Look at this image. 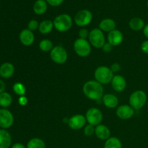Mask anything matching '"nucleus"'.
<instances>
[{
	"label": "nucleus",
	"instance_id": "1",
	"mask_svg": "<svg viewBox=\"0 0 148 148\" xmlns=\"http://www.w3.org/2000/svg\"><path fill=\"white\" fill-rule=\"evenodd\" d=\"M103 87L96 80H89L85 82L82 91L85 96L92 101H99L103 96Z\"/></svg>",
	"mask_w": 148,
	"mask_h": 148
},
{
	"label": "nucleus",
	"instance_id": "2",
	"mask_svg": "<svg viewBox=\"0 0 148 148\" xmlns=\"http://www.w3.org/2000/svg\"><path fill=\"white\" fill-rule=\"evenodd\" d=\"M114 76V72L111 71V68L106 66H98L94 73L95 80L101 85H107L111 82Z\"/></svg>",
	"mask_w": 148,
	"mask_h": 148
},
{
	"label": "nucleus",
	"instance_id": "3",
	"mask_svg": "<svg viewBox=\"0 0 148 148\" xmlns=\"http://www.w3.org/2000/svg\"><path fill=\"white\" fill-rule=\"evenodd\" d=\"M147 96L145 92L141 90H138L131 94L130 97V106L134 110H140L144 107L147 103Z\"/></svg>",
	"mask_w": 148,
	"mask_h": 148
},
{
	"label": "nucleus",
	"instance_id": "4",
	"mask_svg": "<svg viewBox=\"0 0 148 148\" xmlns=\"http://www.w3.org/2000/svg\"><path fill=\"white\" fill-rule=\"evenodd\" d=\"M54 28L59 32H66L72 25V19L67 14H61L55 17L53 21Z\"/></svg>",
	"mask_w": 148,
	"mask_h": 148
},
{
	"label": "nucleus",
	"instance_id": "5",
	"mask_svg": "<svg viewBox=\"0 0 148 148\" xmlns=\"http://www.w3.org/2000/svg\"><path fill=\"white\" fill-rule=\"evenodd\" d=\"M89 42L96 49H102L106 43L105 36L100 28H94L89 33Z\"/></svg>",
	"mask_w": 148,
	"mask_h": 148
},
{
	"label": "nucleus",
	"instance_id": "6",
	"mask_svg": "<svg viewBox=\"0 0 148 148\" xmlns=\"http://www.w3.org/2000/svg\"><path fill=\"white\" fill-rule=\"evenodd\" d=\"M74 50L80 57H86L91 52V45L86 39L79 38L74 43Z\"/></svg>",
	"mask_w": 148,
	"mask_h": 148
},
{
	"label": "nucleus",
	"instance_id": "7",
	"mask_svg": "<svg viewBox=\"0 0 148 148\" xmlns=\"http://www.w3.org/2000/svg\"><path fill=\"white\" fill-rule=\"evenodd\" d=\"M50 57L54 63L62 64L65 63L68 59L67 51L61 46H55L50 51Z\"/></svg>",
	"mask_w": 148,
	"mask_h": 148
},
{
	"label": "nucleus",
	"instance_id": "8",
	"mask_svg": "<svg viewBox=\"0 0 148 148\" xmlns=\"http://www.w3.org/2000/svg\"><path fill=\"white\" fill-rule=\"evenodd\" d=\"M85 118H86L88 124H91L94 127H96V126L101 124L103 118V116L101 110L93 107V108H89L87 111Z\"/></svg>",
	"mask_w": 148,
	"mask_h": 148
},
{
	"label": "nucleus",
	"instance_id": "9",
	"mask_svg": "<svg viewBox=\"0 0 148 148\" xmlns=\"http://www.w3.org/2000/svg\"><path fill=\"white\" fill-rule=\"evenodd\" d=\"M92 14L90 10H82L75 16V23L79 27H85L92 22Z\"/></svg>",
	"mask_w": 148,
	"mask_h": 148
},
{
	"label": "nucleus",
	"instance_id": "10",
	"mask_svg": "<svg viewBox=\"0 0 148 148\" xmlns=\"http://www.w3.org/2000/svg\"><path fill=\"white\" fill-rule=\"evenodd\" d=\"M14 123V116L11 111L6 108L0 109V127L3 130L9 129Z\"/></svg>",
	"mask_w": 148,
	"mask_h": 148
},
{
	"label": "nucleus",
	"instance_id": "11",
	"mask_svg": "<svg viewBox=\"0 0 148 148\" xmlns=\"http://www.w3.org/2000/svg\"><path fill=\"white\" fill-rule=\"evenodd\" d=\"M86 121L85 116L82 114H76L69 119L68 125L72 130H79L85 127Z\"/></svg>",
	"mask_w": 148,
	"mask_h": 148
},
{
	"label": "nucleus",
	"instance_id": "12",
	"mask_svg": "<svg viewBox=\"0 0 148 148\" xmlns=\"http://www.w3.org/2000/svg\"><path fill=\"white\" fill-rule=\"evenodd\" d=\"M116 115L122 120L130 119L134 116V110L128 105H121L116 109Z\"/></svg>",
	"mask_w": 148,
	"mask_h": 148
},
{
	"label": "nucleus",
	"instance_id": "13",
	"mask_svg": "<svg viewBox=\"0 0 148 148\" xmlns=\"http://www.w3.org/2000/svg\"><path fill=\"white\" fill-rule=\"evenodd\" d=\"M19 38L22 44L25 46H30L34 42L35 36L33 31L29 29H24L20 32Z\"/></svg>",
	"mask_w": 148,
	"mask_h": 148
},
{
	"label": "nucleus",
	"instance_id": "14",
	"mask_svg": "<svg viewBox=\"0 0 148 148\" xmlns=\"http://www.w3.org/2000/svg\"><path fill=\"white\" fill-rule=\"evenodd\" d=\"M107 38L110 44L112 45L113 46H116L122 43L124 36H123V33L120 30L115 29L108 33Z\"/></svg>",
	"mask_w": 148,
	"mask_h": 148
},
{
	"label": "nucleus",
	"instance_id": "15",
	"mask_svg": "<svg viewBox=\"0 0 148 148\" xmlns=\"http://www.w3.org/2000/svg\"><path fill=\"white\" fill-rule=\"evenodd\" d=\"M111 83L113 89L116 92H122L127 87V81L121 75H114Z\"/></svg>",
	"mask_w": 148,
	"mask_h": 148
},
{
	"label": "nucleus",
	"instance_id": "16",
	"mask_svg": "<svg viewBox=\"0 0 148 148\" xmlns=\"http://www.w3.org/2000/svg\"><path fill=\"white\" fill-rule=\"evenodd\" d=\"M95 134L99 140L106 141L111 136V131L109 128L103 124H99L96 126L95 129Z\"/></svg>",
	"mask_w": 148,
	"mask_h": 148
},
{
	"label": "nucleus",
	"instance_id": "17",
	"mask_svg": "<svg viewBox=\"0 0 148 148\" xmlns=\"http://www.w3.org/2000/svg\"><path fill=\"white\" fill-rule=\"evenodd\" d=\"M14 66L10 62H5L0 66V76L3 78H10L14 75Z\"/></svg>",
	"mask_w": 148,
	"mask_h": 148
},
{
	"label": "nucleus",
	"instance_id": "18",
	"mask_svg": "<svg viewBox=\"0 0 148 148\" xmlns=\"http://www.w3.org/2000/svg\"><path fill=\"white\" fill-rule=\"evenodd\" d=\"M104 106L108 108H115L119 104V99L113 94H105L102 98Z\"/></svg>",
	"mask_w": 148,
	"mask_h": 148
},
{
	"label": "nucleus",
	"instance_id": "19",
	"mask_svg": "<svg viewBox=\"0 0 148 148\" xmlns=\"http://www.w3.org/2000/svg\"><path fill=\"white\" fill-rule=\"evenodd\" d=\"M12 144V137L5 130H0V148H10Z\"/></svg>",
	"mask_w": 148,
	"mask_h": 148
},
{
	"label": "nucleus",
	"instance_id": "20",
	"mask_svg": "<svg viewBox=\"0 0 148 148\" xmlns=\"http://www.w3.org/2000/svg\"><path fill=\"white\" fill-rule=\"evenodd\" d=\"M99 28L102 31L110 33L112 30H115L116 23L114 20L110 18H106L101 20L99 24Z\"/></svg>",
	"mask_w": 148,
	"mask_h": 148
},
{
	"label": "nucleus",
	"instance_id": "21",
	"mask_svg": "<svg viewBox=\"0 0 148 148\" xmlns=\"http://www.w3.org/2000/svg\"><path fill=\"white\" fill-rule=\"evenodd\" d=\"M53 27H54L53 23L51 20H45L40 22V24H39L38 30L41 34L46 35L50 33L53 30Z\"/></svg>",
	"mask_w": 148,
	"mask_h": 148
},
{
	"label": "nucleus",
	"instance_id": "22",
	"mask_svg": "<svg viewBox=\"0 0 148 148\" xmlns=\"http://www.w3.org/2000/svg\"><path fill=\"white\" fill-rule=\"evenodd\" d=\"M48 8V3L46 0H37L33 4V11L36 14L41 15L46 12Z\"/></svg>",
	"mask_w": 148,
	"mask_h": 148
},
{
	"label": "nucleus",
	"instance_id": "23",
	"mask_svg": "<svg viewBox=\"0 0 148 148\" xmlns=\"http://www.w3.org/2000/svg\"><path fill=\"white\" fill-rule=\"evenodd\" d=\"M130 27L132 30L134 31H140V30H143L145 26V21L140 17H134L131 19L129 23Z\"/></svg>",
	"mask_w": 148,
	"mask_h": 148
},
{
	"label": "nucleus",
	"instance_id": "24",
	"mask_svg": "<svg viewBox=\"0 0 148 148\" xmlns=\"http://www.w3.org/2000/svg\"><path fill=\"white\" fill-rule=\"evenodd\" d=\"M27 148H46V143L43 140L38 137L32 138L27 143Z\"/></svg>",
	"mask_w": 148,
	"mask_h": 148
},
{
	"label": "nucleus",
	"instance_id": "25",
	"mask_svg": "<svg viewBox=\"0 0 148 148\" xmlns=\"http://www.w3.org/2000/svg\"><path fill=\"white\" fill-rule=\"evenodd\" d=\"M12 103V98L11 95L7 92H4L0 94V106L3 108H6L10 106Z\"/></svg>",
	"mask_w": 148,
	"mask_h": 148
},
{
	"label": "nucleus",
	"instance_id": "26",
	"mask_svg": "<svg viewBox=\"0 0 148 148\" xmlns=\"http://www.w3.org/2000/svg\"><path fill=\"white\" fill-rule=\"evenodd\" d=\"M103 148H122V144L119 139L112 137L106 141Z\"/></svg>",
	"mask_w": 148,
	"mask_h": 148
},
{
	"label": "nucleus",
	"instance_id": "27",
	"mask_svg": "<svg viewBox=\"0 0 148 148\" xmlns=\"http://www.w3.org/2000/svg\"><path fill=\"white\" fill-rule=\"evenodd\" d=\"M39 49L44 52L51 51L53 49V43L49 39H43L39 43Z\"/></svg>",
	"mask_w": 148,
	"mask_h": 148
},
{
	"label": "nucleus",
	"instance_id": "28",
	"mask_svg": "<svg viewBox=\"0 0 148 148\" xmlns=\"http://www.w3.org/2000/svg\"><path fill=\"white\" fill-rule=\"evenodd\" d=\"M13 91L17 95H20V96H23L26 93V88L25 85L21 82H16L13 85Z\"/></svg>",
	"mask_w": 148,
	"mask_h": 148
},
{
	"label": "nucleus",
	"instance_id": "29",
	"mask_svg": "<svg viewBox=\"0 0 148 148\" xmlns=\"http://www.w3.org/2000/svg\"><path fill=\"white\" fill-rule=\"evenodd\" d=\"M95 127H94V126L88 124L84 127V134L87 137H90L92 134H95Z\"/></svg>",
	"mask_w": 148,
	"mask_h": 148
},
{
	"label": "nucleus",
	"instance_id": "30",
	"mask_svg": "<svg viewBox=\"0 0 148 148\" xmlns=\"http://www.w3.org/2000/svg\"><path fill=\"white\" fill-rule=\"evenodd\" d=\"M39 23L36 20H31L27 24V29H29L31 31H35L37 29H38Z\"/></svg>",
	"mask_w": 148,
	"mask_h": 148
},
{
	"label": "nucleus",
	"instance_id": "31",
	"mask_svg": "<svg viewBox=\"0 0 148 148\" xmlns=\"http://www.w3.org/2000/svg\"><path fill=\"white\" fill-rule=\"evenodd\" d=\"M89 33L88 30L86 28H82L79 31V38L82 39H86L87 38L89 37Z\"/></svg>",
	"mask_w": 148,
	"mask_h": 148
},
{
	"label": "nucleus",
	"instance_id": "32",
	"mask_svg": "<svg viewBox=\"0 0 148 148\" xmlns=\"http://www.w3.org/2000/svg\"><path fill=\"white\" fill-rule=\"evenodd\" d=\"M46 2L52 7H57L61 5L64 0H46Z\"/></svg>",
	"mask_w": 148,
	"mask_h": 148
},
{
	"label": "nucleus",
	"instance_id": "33",
	"mask_svg": "<svg viewBox=\"0 0 148 148\" xmlns=\"http://www.w3.org/2000/svg\"><path fill=\"white\" fill-rule=\"evenodd\" d=\"M27 101H27V98L25 95H23V96H20V98L18 99V103L21 106H25L27 105Z\"/></svg>",
	"mask_w": 148,
	"mask_h": 148
},
{
	"label": "nucleus",
	"instance_id": "34",
	"mask_svg": "<svg viewBox=\"0 0 148 148\" xmlns=\"http://www.w3.org/2000/svg\"><path fill=\"white\" fill-rule=\"evenodd\" d=\"M103 51L104 52H106V53H108V52H111V50H112L113 49V46L111 44H110L109 43H106L105 44H104V46H103Z\"/></svg>",
	"mask_w": 148,
	"mask_h": 148
},
{
	"label": "nucleus",
	"instance_id": "35",
	"mask_svg": "<svg viewBox=\"0 0 148 148\" xmlns=\"http://www.w3.org/2000/svg\"><path fill=\"white\" fill-rule=\"evenodd\" d=\"M141 49L145 53L148 54V40L143 42L141 45Z\"/></svg>",
	"mask_w": 148,
	"mask_h": 148
},
{
	"label": "nucleus",
	"instance_id": "36",
	"mask_svg": "<svg viewBox=\"0 0 148 148\" xmlns=\"http://www.w3.org/2000/svg\"><path fill=\"white\" fill-rule=\"evenodd\" d=\"M111 69L113 72H118L121 69V66L119 63H114L111 66Z\"/></svg>",
	"mask_w": 148,
	"mask_h": 148
},
{
	"label": "nucleus",
	"instance_id": "37",
	"mask_svg": "<svg viewBox=\"0 0 148 148\" xmlns=\"http://www.w3.org/2000/svg\"><path fill=\"white\" fill-rule=\"evenodd\" d=\"M5 88H6L5 83H4V81L0 79V94L4 92V90H5Z\"/></svg>",
	"mask_w": 148,
	"mask_h": 148
},
{
	"label": "nucleus",
	"instance_id": "38",
	"mask_svg": "<svg viewBox=\"0 0 148 148\" xmlns=\"http://www.w3.org/2000/svg\"><path fill=\"white\" fill-rule=\"evenodd\" d=\"M12 148H27V147H26L24 145L22 144V143H14V144L12 146Z\"/></svg>",
	"mask_w": 148,
	"mask_h": 148
},
{
	"label": "nucleus",
	"instance_id": "39",
	"mask_svg": "<svg viewBox=\"0 0 148 148\" xmlns=\"http://www.w3.org/2000/svg\"><path fill=\"white\" fill-rule=\"evenodd\" d=\"M143 33H144V36L148 39V24L145 25L144 29H143Z\"/></svg>",
	"mask_w": 148,
	"mask_h": 148
},
{
	"label": "nucleus",
	"instance_id": "40",
	"mask_svg": "<svg viewBox=\"0 0 148 148\" xmlns=\"http://www.w3.org/2000/svg\"><path fill=\"white\" fill-rule=\"evenodd\" d=\"M147 7H148V1H147Z\"/></svg>",
	"mask_w": 148,
	"mask_h": 148
},
{
	"label": "nucleus",
	"instance_id": "41",
	"mask_svg": "<svg viewBox=\"0 0 148 148\" xmlns=\"http://www.w3.org/2000/svg\"><path fill=\"white\" fill-rule=\"evenodd\" d=\"M147 106H148V103H147Z\"/></svg>",
	"mask_w": 148,
	"mask_h": 148
}]
</instances>
